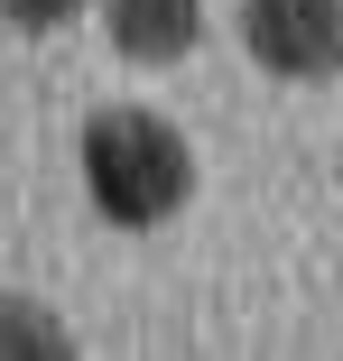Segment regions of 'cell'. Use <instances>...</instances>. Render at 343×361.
I'll return each instance as SVG.
<instances>
[{
    "label": "cell",
    "mask_w": 343,
    "mask_h": 361,
    "mask_svg": "<svg viewBox=\"0 0 343 361\" xmlns=\"http://www.w3.org/2000/svg\"><path fill=\"white\" fill-rule=\"evenodd\" d=\"M75 149H84V195H93V213L121 223V232L167 223V213H186V195H195V149H186V130L158 121V111H140V102L93 111Z\"/></svg>",
    "instance_id": "obj_1"
},
{
    "label": "cell",
    "mask_w": 343,
    "mask_h": 361,
    "mask_svg": "<svg viewBox=\"0 0 343 361\" xmlns=\"http://www.w3.org/2000/svg\"><path fill=\"white\" fill-rule=\"evenodd\" d=\"M241 47L279 84H334L343 75V0H241Z\"/></svg>",
    "instance_id": "obj_2"
},
{
    "label": "cell",
    "mask_w": 343,
    "mask_h": 361,
    "mask_svg": "<svg viewBox=\"0 0 343 361\" xmlns=\"http://www.w3.org/2000/svg\"><path fill=\"white\" fill-rule=\"evenodd\" d=\"M102 28L130 65H176L204 37V0H102Z\"/></svg>",
    "instance_id": "obj_3"
},
{
    "label": "cell",
    "mask_w": 343,
    "mask_h": 361,
    "mask_svg": "<svg viewBox=\"0 0 343 361\" xmlns=\"http://www.w3.org/2000/svg\"><path fill=\"white\" fill-rule=\"evenodd\" d=\"M65 361V352H75V334H65L37 297H0V361Z\"/></svg>",
    "instance_id": "obj_4"
},
{
    "label": "cell",
    "mask_w": 343,
    "mask_h": 361,
    "mask_svg": "<svg viewBox=\"0 0 343 361\" xmlns=\"http://www.w3.org/2000/svg\"><path fill=\"white\" fill-rule=\"evenodd\" d=\"M75 10H93V0H0V19H10V28H65Z\"/></svg>",
    "instance_id": "obj_5"
}]
</instances>
